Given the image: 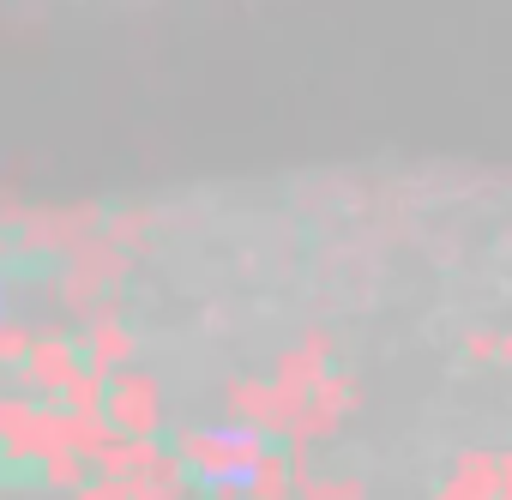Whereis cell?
Returning a JSON list of instances; mask_svg holds the SVG:
<instances>
[{"instance_id":"6da1fadb","label":"cell","mask_w":512,"mask_h":500,"mask_svg":"<svg viewBox=\"0 0 512 500\" xmlns=\"http://www.w3.org/2000/svg\"><path fill=\"white\" fill-rule=\"evenodd\" d=\"M79 368H85V362H79V344H73V338H37V350H31L25 368H19L25 398H31V392H67Z\"/></svg>"},{"instance_id":"7a4b0ae2","label":"cell","mask_w":512,"mask_h":500,"mask_svg":"<svg viewBox=\"0 0 512 500\" xmlns=\"http://www.w3.org/2000/svg\"><path fill=\"white\" fill-rule=\"evenodd\" d=\"M127 356H133V332L115 326V320H97V326H91V368L103 374L109 362H127Z\"/></svg>"},{"instance_id":"3957f363","label":"cell","mask_w":512,"mask_h":500,"mask_svg":"<svg viewBox=\"0 0 512 500\" xmlns=\"http://www.w3.org/2000/svg\"><path fill=\"white\" fill-rule=\"evenodd\" d=\"M284 494H290V458L266 452L260 464H253V476H247V500H284Z\"/></svg>"},{"instance_id":"277c9868","label":"cell","mask_w":512,"mask_h":500,"mask_svg":"<svg viewBox=\"0 0 512 500\" xmlns=\"http://www.w3.org/2000/svg\"><path fill=\"white\" fill-rule=\"evenodd\" d=\"M211 500H241V494H235V488H223V494H211Z\"/></svg>"}]
</instances>
